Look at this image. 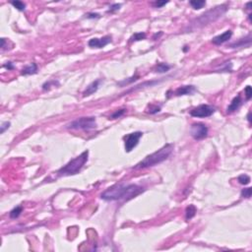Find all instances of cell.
<instances>
[{
    "instance_id": "6da1fadb",
    "label": "cell",
    "mask_w": 252,
    "mask_h": 252,
    "mask_svg": "<svg viewBox=\"0 0 252 252\" xmlns=\"http://www.w3.org/2000/svg\"><path fill=\"white\" fill-rule=\"evenodd\" d=\"M144 191L142 186L137 184H116L107 188L101 193V198L105 201H117V200H130Z\"/></svg>"
},
{
    "instance_id": "7a4b0ae2",
    "label": "cell",
    "mask_w": 252,
    "mask_h": 252,
    "mask_svg": "<svg viewBox=\"0 0 252 252\" xmlns=\"http://www.w3.org/2000/svg\"><path fill=\"white\" fill-rule=\"evenodd\" d=\"M174 151V145L172 144H166L162 148H161L160 150H158L157 152L151 154V155L147 156L143 161L135 166L133 169L134 170H141V169H146V167L154 166L156 165H158L166 161L167 158L170 156V154Z\"/></svg>"
},
{
    "instance_id": "3957f363",
    "label": "cell",
    "mask_w": 252,
    "mask_h": 252,
    "mask_svg": "<svg viewBox=\"0 0 252 252\" xmlns=\"http://www.w3.org/2000/svg\"><path fill=\"white\" fill-rule=\"evenodd\" d=\"M227 5H220L213 9H210L207 12L203 13L201 16L196 18V19L191 23V27L195 28H201L206 25L211 24L212 22L217 21L227 12Z\"/></svg>"
},
{
    "instance_id": "277c9868",
    "label": "cell",
    "mask_w": 252,
    "mask_h": 252,
    "mask_svg": "<svg viewBox=\"0 0 252 252\" xmlns=\"http://www.w3.org/2000/svg\"><path fill=\"white\" fill-rule=\"evenodd\" d=\"M88 157H89V151L87 150L85 152H83L80 156H78L75 158H73L72 161H70L68 164L65 165L63 167H61V169L57 171V175L68 176V175H73L78 174L88 162Z\"/></svg>"
},
{
    "instance_id": "5b68a950",
    "label": "cell",
    "mask_w": 252,
    "mask_h": 252,
    "mask_svg": "<svg viewBox=\"0 0 252 252\" xmlns=\"http://www.w3.org/2000/svg\"><path fill=\"white\" fill-rule=\"evenodd\" d=\"M97 127V121L95 117H80L69 123L66 128L72 130H92Z\"/></svg>"
},
{
    "instance_id": "8992f818",
    "label": "cell",
    "mask_w": 252,
    "mask_h": 252,
    "mask_svg": "<svg viewBox=\"0 0 252 252\" xmlns=\"http://www.w3.org/2000/svg\"><path fill=\"white\" fill-rule=\"evenodd\" d=\"M216 109L213 105H200L199 106L195 107L192 110H190V115L193 117H198V118H204V117H209L215 113Z\"/></svg>"
},
{
    "instance_id": "52a82bcc",
    "label": "cell",
    "mask_w": 252,
    "mask_h": 252,
    "mask_svg": "<svg viewBox=\"0 0 252 252\" xmlns=\"http://www.w3.org/2000/svg\"><path fill=\"white\" fill-rule=\"evenodd\" d=\"M143 133L140 132V131H137V132H133V133H130L128 135H126V136L123 137L124 139V147H125V151L129 153L131 152L133 149L138 145L139 143V140L141 139Z\"/></svg>"
},
{
    "instance_id": "ba28073f",
    "label": "cell",
    "mask_w": 252,
    "mask_h": 252,
    "mask_svg": "<svg viewBox=\"0 0 252 252\" xmlns=\"http://www.w3.org/2000/svg\"><path fill=\"white\" fill-rule=\"evenodd\" d=\"M190 134L195 140H202L208 136V127L203 123H194L191 125Z\"/></svg>"
},
{
    "instance_id": "9c48e42d",
    "label": "cell",
    "mask_w": 252,
    "mask_h": 252,
    "mask_svg": "<svg viewBox=\"0 0 252 252\" xmlns=\"http://www.w3.org/2000/svg\"><path fill=\"white\" fill-rule=\"evenodd\" d=\"M109 43H111V36H105L101 39H91L89 40V46L93 48H105V45H107Z\"/></svg>"
},
{
    "instance_id": "30bf717a",
    "label": "cell",
    "mask_w": 252,
    "mask_h": 252,
    "mask_svg": "<svg viewBox=\"0 0 252 252\" xmlns=\"http://www.w3.org/2000/svg\"><path fill=\"white\" fill-rule=\"evenodd\" d=\"M196 92V88L192 85H187V86H181L177 88L174 91V96L180 97V96H185V95H192Z\"/></svg>"
},
{
    "instance_id": "8fae6325",
    "label": "cell",
    "mask_w": 252,
    "mask_h": 252,
    "mask_svg": "<svg viewBox=\"0 0 252 252\" xmlns=\"http://www.w3.org/2000/svg\"><path fill=\"white\" fill-rule=\"evenodd\" d=\"M232 36V32L231 31H226L223 34L219 35L217 36H215L212 40V43L216 45H221L223 44H225L226 41H227L228 40H231Z\"/></svg>"
},
{
    "instance_id": "7c38bea8",
    "label": "cell",
    "mask_w": 252,
    "mask_h": 252,
    "mask_svg": "<svg viewBox=\"0 0 252 252\" xmlns=\"http://www.w3.org/2000/svg\"><path fill=\"white\" fill-rule=\"evenodd\" d=\"M251 44V34H249L247 36L243 39H240L237 41H235V43L231 44L230 48H244V46H249Z\"/></svg>"
},
{
    "instance_id": "4fadbf2b",
    "label": "cell",
    "mask_w": 252,
    "mask_h": 252,
    "mask_svg": "<svg viewBox=\"0 0 252 252\" xmlns=\"http://www.w3.org/2000/svg\"><path fill=\"white\" fill-rule=\"evenodd\" d=\"M242 104V100H241V97L239 95V96H236L235 97L232 99L231 102L230 104V105L227 106V113H235V110H237L240 107Z\"/></svg>"
},
{
    "instance_id": "5bb4252c",
    "label": "cell",
    "mask_w": 252,
    "mask_h": 252,
    "mask_svg": "<svg viewBox=\"0 0 252 252\" xmlns=\"http://www.w3.org/2000/svg\"><path fill=\"white\" fill-rule=\"evenodd\" d=\"M100 83H101V80H96L94 82H92L90 85L86 88V90L83 92V96L84 97H89V96H91L93 94H95V93L97 91V89H99Z\"/></svg>"
},
{
    "instance_id": "9a60e30c",
    "label": "cell",
    "mask_w": 252,
    "mask_h": 252,
    "mask_svg": "<svg viewBox=\"0 0 252 252\" xmlns=\"http://www.w3.org/2000/svg\"><path fill=\"white\" fill-rule=\"evenodd\" d=\"M36 72H38V65H36L35 62H32L23 68L21 71V74L24 76H27V75H34V74H36Z\"/></svg>"
},
{
    "instance_id": "2e32d148",
    "label": "cell",
    "mask_w": 252,
    "mask_h": 252,
    "mask_svg": "<svg viewBox=\"0 0 252 252\" xmlns=\"http://www.w3.org/2000/svg\"><path fill=\"white\" fill-rule=\"evenodd\" d=\"M196 212H197V209L194 206V205H189V206L186 208L185 210V218L186 220H191L194 216Z\"/></svg>"
},
{
    "instance_id": "e0dca14e",
    "label": "cell",
    "mask_w": 252,
    "mask_h": 252,
    "mask_svg": "<svg viewBox=\"0 0 252 252\" xmlns=\"http://www.w3.org/2000/svg\"><path fill=\"white\" fill-rule=\"evenodd\" d=\"M189 3L195 10H199V9L203 8L206 5V1H204V0H192V1H190Z\"/></svg>"
},
{
    "instance_id": "ac0fdd59",
    "label": "cell",
    "mask_w": 252,
    "mask_h": 252,
    "mask_svg": "<svg viewBox=\"0 0 252 252\" xmlns=\"http://www.w3.org/2000/svg\"><path fill=\"white\" fill-rule=\"evenodd\" d=\"M170 69V66L166 63H158L156 67V72L158 73H166Z\"/></svg>"
},
{
    "instance_id": "d6986e66",
    "label": "cell",
    "mask_w": 252,
    "mask_h": 252,
    "mask_svg": "<svg viewBox=\"0 0 252 252\" xmlns=\"http://www.w3.org/2000/svg\"><path fill=\"white\" fill-rule=\"evenodd\" d=\"M160 82L158 81H151V82H145L141 84V85H138L136 86V88H133L132 90H130L129 92H132V91H136V90H139V89H142V88H145V87H152V86H155L157 84H158Z\"/></svg>"
},
{
    "instance_id": "ffe728a7",
    "label": "cell",
    "mask_w": 252,
    "mask_h": 252,
    "mask_svg": "<svg viewBox=\"0 0 252 252\" xmlns=\"http://www.w3.org/2000/svg\"><path fill=\"white\" fill-rule=\"evenodd\" d=\"M23 211V207L22 206H17L16 208H14L12 211L10 212V214H9V216H10L11 219H16L18 218L21 215Z\"/></svg>"
},
{
    "instance_id": "44dd1931",
    "label": "cell",
    "mask_w": 252,
    "mask_h": 252,
    "mask_svg": "<svg viewBox=\"0 0 252 252\" xmlns=\"http://www.w3.org/2000/svg\"><path fill=\"white\" fill-rule=\"evenodd\" d=\"M146 38L145 32H135V34L130 38V41H139Z\"/></svg>"
},
{
    "instance_id": "7402d4cb",
    "label": "cell",
    "mask_w": 252,
    "mask_h": 252,
    "mask_svg": "<svg viewBox=\"0 0 252 252\" xmlns=\"http://www.w3.org/2000/svg\"><path fill=\"white\" fill-rule=\"evenodd\" d=\"M11 4L19 11H24L26 9V4L22 1H18V0H16V1H12Z\"/></svg>"
},
{
    "instance_id": "603a6c76",
    "label": "cell",
    "mask_w": 252,
    "mask_h": 252,
    "mask_svg": "<svg viewBox=\"0 0 252 252\" xmlns=\"http://www.w3.org/2000/svg\"><path fill=\"white\" fill-rule=\"evenodd\" d=\"M237 180H239V182L242 185H247L249 182H250V177L247 175V174H241L239 176V178H237Z\"/></svg>"
},
{
    "instance_id": "cb8c5ba5",
    "label": "cell",
    "mask_w": 252,
    "mask_h": 252,
    "mask_svg": "<svg viewBox=\"0 0 252 252\" xmlns=\"http://www.w3.org/2000/svg\"><path fill=\"white\" fill-rule=\"evenodd\" d=\"M126 113V109H121L119 110H116L114 113L109 116V119H116V118H119L121 117L124 113Z\"/></svg>"
},
{
    "instance_id": "d4e9b609",
    "label": "cell",
    "mask_w": 252,
    "mask_h": 252,
    "mask_svg": "<svg viewBox=\"0 0 252 252\" xmlns=\"http://www.w3.org/2000/svg\"><path fill=\"white\" fill-rule=\"evenodd\" d=\"M231 68H232V64L231 61H228V62L223 63V65L220 68V71L219 72H231Z\"/></svg>"
},
{
    "instance_id": "484cf974",
    "label": "cell",
    "mask_w": 252,
    "mask_h": 252,
    "mask_svg": "<svg viewBox=\"0 0 252 252\" xmlns=\"http://www.w3.org/2000/svg\"><path fill=\"white\" fill-rule=\"evenodd\" d=\"M251 192H252V190H251L250 187L242 189V190H241V197L249 199V198L251 197Z\"/></svg>"
},
{
    "instance_id": "4316f807",
    "label": "cell",
    "mask_w": 252,
    "mask_h": 252,
    "mask_svg": "<svg viewBox=\"0 0 252 252\" xmlns=\"http://www.w3.org/2000/svg\"><path fill=\"white\" fill-rule=\"evenodd\" d=\"M55 84H56V85H58V82H55V81H48V82H45L44 85H43V89L44 91H46V90H49V89L52 87V85H54L55 86Z\"/></svg>"
},
{
    "instance_id": "83f0119b",
    "label": "cell",
    "mask_w": 252,
    "mask_h": 252,
    "mask_svg": "<svg viewBox=\"0 0 252 252\" xmlns=\"http://www.w3.org/2000/svg\"><path fill=\"white\" fill-rule=\"evenodd\" d=\"M161 111V106H158V105H150V109L148 110L149 113L151 114H155V113H158Z\"/></svg>"
},
{
    "instance_id": "f1b7e54d",
    "label": "cell",
    "mask_w": 252,
    "mask_h": 252,
    "mask_svg": "<svg viewBox=\"0 0 252 252\" xmlns=\"http://www.w3.org/2000/svg\"><path fill=\"white\" fill-rule=\"evenodd\" d=\"M137 76H133V77H131V78H129V80H124V81H122V82H119L118 83V85L119 86H124V85H128V84H130V83H132V82H134V81H136L137 80Z\"/></svg>"
},
{
    "instance_id": "f546056e",
    "label": "cell",
    "mask_w": 252,
    "mask_h": 252,
    "mask_svg": "<svg viewBox=\"0 0 252 252\" xmlns=\"http://www.w3.org/2000/svg\"><path fill=\"white\" fill-rule=\"evenodd\" d=\"M244 93H245V97H246V101H249L252 97V89L250 86H247L244 90Z\"/></svg>"
},
{
    "instance_id": "4dcf8cb0",
    "label": "cell",
    "mask_w": 252,
    "mask_h": 252,
    "mask_svg": "<svg viewBox=\"0 0 252 252\" xmlns=\"http://www.w3.org/2000/svg\"><path fill=\"white\" fill-rule=\"evenodd\" d=\"M10 125L11 123L10 122H8V121H5V122H2L1 126H0V133L3 134L4 132H5V130L8 129L9 127H10Z\"/></svg>"
},
{
    "instance_id": "1f68e13d",
    "label": "cell",
    "mask_w": 252,
    "mask_h": 252,
    "mask_svg": "<svg viewBox=\"0 0 252 252\" xmlns=\"http://www.w3.org/2000/svg\"><path fill=\"white\" fill-rule=\"evenodd\" d=\"M121 7V4H118V3H115V4H113L109 9V12H115V11H118Z\"/></svg>"
},
{
    "instance_id": "d6a6232c",
    "label": "cell",
    "mask_w": 252,
    "mask_h": 252,
    "mask_svg": "<svg viewBox=\"0 0 252 252\" xmlns=\"http://www.w3.org/2000/svg\"><path fill=\"white\" fill-rule=\"evenodd\" d=\"M167 3H169V1H156L153 3V5L156 8H162V6H165Z\"/></svg>"
},
{
    "instance_id": "836d02e7",
    "label": "cell",
    "mask_w": 252,
    "mask_h": 252,
    "mask_svg": "<svg viewBox=\"0 0 252 252\" xmlns=\"http://www.w3.org/2000/svg\"><path fill=\"white\" fill-rule=\"evenodd\" d=\"M86 17L88 19H99L101 16L100 14H97V13H89L86 15Z\"/></svg>"
},
{
    "instance_id": "e575fe53",
    "label": "cell",
    "mask_w": 252,
    "mask_h": 252,
    "mask_svg": "<svg viewBox=\"0 0 252 252\" xmlns=\"http://www.w3.org/2000/svg\"><path fill=\"white\" fill-rule=\"evenodd\" d=\"M3 67L4 68H6L7 70H13L14 69V65L12 62H7L6 64H4L3 65Z\"/></svg>"
},
{
    "instance_id": "d590c367",
    "label": "cell",
    "mask_w": 252,
    "mask_h": 252,
    "mask_svg": "<svg viewBox=\"0 0 252 252\" xmlns=\"http://www.w3.org/2000/svg\"><path fill=\"white\" fill-rule=\"evenodd\" d=\"M250 114H251V113H250V111H249V113H248V114H247V119H248V121H249V122H250V121H251V118H250Z\"/></svg>"
},
{
    "instance_id": "8d00e7d4",
    "label": "cell",
    "mask_w": 252,
    "mask_h": 252,
    "mask_svg": "<svg viewBox=\"0 0 252 252\" xmlns=\"http://www.w3.org/2000/svg\"><path fill=\"white\" fill-rule=\"evenodd\" d=\"M188 49H189V48H188V46H187V45H185V46H184V48H183V51H184V52H186V51H187Z\"/></svg>"
}]
</instances>
